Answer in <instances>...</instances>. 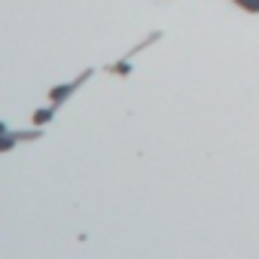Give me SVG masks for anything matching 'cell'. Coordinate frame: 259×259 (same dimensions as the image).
<instances>
[{"label":"cell","instance_id":"obj_1","mask_svg":"<svg viewBox=\"0 0 259 259\" xmlns=\"http://www.w3.org/2000/svg\"><path fill=\"white\" fill-rule=\"evenodd\" d=\"M89 77H92V70L80 73V77H77V80H70V83L52 86V89H49V101H52V104H64V101H67L70 95H77V92H80V86H83V83H86Z\"/></svg>","mask_w":259,"mask_h":259},{"label":"cell","instance_id":"obj_2","mask_svg":"<svg viewBox=\"0 0 259 259\" xmlns=\"http://www.w3.org/2000/svg\"><path fill=\"white\" fill-rule=\"evenodd\" d=\"M55 107H58V104H49V107H40V110H34L31 122H34L37 128H46V125L55 119Z\"/></svg>","mask_w":259,"mask_h":259},{"label":"cell","instance_id":"obj_3","mask_svg":"<svg viewBox=\"0 0 259 259\" xmlns=\"http://www.w3.org/2000/svg\"><path fill=\"white\" fill-rule=\"evenodd\" d=\"M110 73H116V77H128V73H131V58H125V61H116L113 67H110Z\"/></svg>","mask_w":259,"mask_h":259},{"label":"cell","instance_id":"obj_4","mask_svg":"<svg viewBox=\"0 0 259 259\" xmlns=\"http://www.w3.org/2000/svg\"><path fill=\"white\" fill-rule=\"evenodd\" d=\"M235 4L241 10H247V13H259V0H235Z\"/></svg>","mask_w":259,"mask_h":259}]
</instances>
